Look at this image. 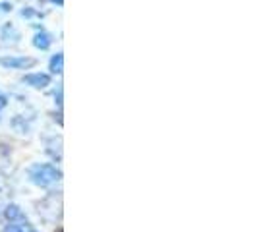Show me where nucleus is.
<instances>
[{"label": "nucleus", "mask_w": 257, "mask_h": 232, "mask_svg": "<svg viewBox=\"0 0 257 232\" xmlns=\"http://www.w3.org/2000/svg\"><path fill=\"white\" fill-rule=\"evenodd\" d=\"M2 39L4 41H18L20 39V33H18V29L10 24H6V26L2 27Z\"/></svg>", "instance_id": "423d86ee"}, {"label": "nucleus", "mask_w": 257, "mask_h": 232, "mask_svg": "<svg viewBox=\"0 0 257 232\" xmlns=\"http://www.w3.org/2000/svg\"><path fill=\"white\" fill-rule=\"evenodd\" d=\"M6 217L12 220H24V222H26V215L20 211V207H16V205H10L6 209Z\"/></svg>", "instance_id": "0eeeda50"}, {"label": "nucleus", "mask_w": 257, "mask_h": 232, "mask_svg": "<svg viewBox=\"0 0 257 232\" xmlns=\"http://www.w3.org/2000/svg\"><path fill=\"white\" fill-rule=\"evenodd\" d=\"M2 232H26V228H22L20 224H8Z\"/></svg>", "instance_id": "6e6552de"}, {"label": "nucleus", "mask_w": 257, "mask_h": 232, "mask_svg": "<svg viewBox=\"0 0 257 232\" xmlns=\"http://www.w3.org/2000/svg\"><path fill=\"white\" fill-rule=\"evenodd\" d=\"M6 104H8V99H6L4 95H0V110H2V108H4Z\"/></svg>", "instance_id": "9d476101"}, {"label": "nucleus", "mask_w": 257, "mask_h": 232, "mask_svg": "<svg viewBox=\"0 0 257 232\" xmlns=\"http://www.w3.org/2000/svg\"><path fill=\"white\" fill-rule=\"evenodd\" d=\"M51 2H58V4H62V2H64V0H51Z\"/></svg>", "instance_id": "9b49d317"}, {"label": "nucleus", "mask_w": 257, "mask_h": 232, "mask_svg": "<svg viewBox=\"0 0 257 232\" xmlns=\"http://www.w3.org/2000/svg\"><path fill=\"white\" fill-rule=\"evenodd\" d=\"M62 70H64V56H62V52H58V54L52 56L51 72L52 74H62Z\"/></svg>", "instance_id": "39448f33"}, {"label": "nucleus", "mask_w": 257, "mask_h": 232, "mask_svg": "<svg viewBox=\"0 0 257 232\" xmlns=\"http://www.w3.org/2000/svg\"><path fill=\"white\" fill-rule=\"evenodd\" d=\"M0 66L26 70V68L35 66V60H33V58H26V56H6V58H0Z\"/></svg>", "instance_id": "f03ea898"}, {"label": "nucleus", "mask_w": 257, "mask_h": 232, "mask_svg": "<svg viewBox=\"0 0 257 232\" xmlns=\"http://www.w3.org/2000/svg\"><path fill=\"white\" fill-rule=\"evenodd\" d=\"M60 170L52 165H35L29 170V178L37 186H51L56 180H60Z\"/></svg>", "instance_id": "f257e3e1"}, {"label": "nucleus", "mask_w": 257, "mask_h": 232, "mask_svg": "<svg viewBox=\"0 0 257 232\" xmlns=\"http://www.w3.org/2000/svg\"><path fill=\"white\" fill-rule=\"evenodd\" d=\"M10 8H12V6H10L8 2H4V4H0V12H8Z\"/></svg>", "instance_id": "1a4fd4ad"}, {"label": "nucleus", "mask_w": 257, "mask_h": 232, "mask_svg": "<svg viewBox=\"0 0 257 232\" xmlns=\"http://www.w3.org/2000/svg\"><path fill=\"white\" fill-rule=\"evenodd\" d=\"M24 81H26L27 85H31V87H37V89H43V87L51 85V77L47 76V74H29V76L24 77Z\"/></svg>", "instance_id": "7ed1b4c3"}, {"label": "nucleus", "mask_w": 257, "mask_h": 232, "mask_svg": "<svg viewBox=\"0 0 257 232\" xmlns=\"http://www.w3.org/2000/svg\"><path fill=\"white\" fill-rule=\"evenodd\" d=\"M51 43H52V37L49 35V33H45V31H39L37 35H35V39H33V45H35L37 49H41V51L49 49Z\"/></svg>", "instance_id": "20e7f679"}]
</instances>
